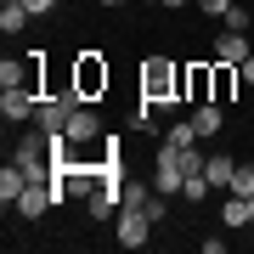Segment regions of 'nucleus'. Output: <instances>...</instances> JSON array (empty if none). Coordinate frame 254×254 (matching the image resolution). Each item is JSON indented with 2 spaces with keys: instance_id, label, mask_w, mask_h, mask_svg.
Listing matches in <instances>:
<instances>
[{
  "instance_id": "6",
  "label": "nucleus",
  "mask_w": 254,
  "mask_h": 254,
  "mask_svg": "<svg viewBox=\"0 0 254 254\" xmlns=\"http://www.w3.org/2000/svg\"><path fill=\"white\" fill-rule=\"evenodd\" d=\"M51 203H57V187H51V181H28V187H23V198L11 203V209H17L23 220H40Z\"/></svg>"
},
{
  "instance_id": "17",
  "label": "nucleus",
  "mask_w": 254,
  "mask_h": 254,
  "mask_svg": "<svg viewBox=\"0 0 254 254\" xmlns=\"http://www.w3.org/2000/svg\"><path fill=\"white\" fill-rule=\"evenodd\" d=\"M232 192H237V198L254 192V164H237V170H232Z\"/></svg>"
},
{
  "instance_id": "23",
  "label": "nucleus",
  "mask_w": 254,
  "mask_h": 254,
  "mask_svg": "<svg viewBox=\"0 0 254 254\" xmlns=\"http://www.w3.org/2000/svg\"><path fill=\"white\" fill-rule=\"evenodd\" d=\"M158 6H164V11H175V6H187V0H158Z\"/></svg>"
},
{
  "instance_id": "11",
  "label": "nucleus",
  "mask_w": 254,
  "mask_h": 254,
  "mask_svg": "<svg viewBox=\"0 0 254 254\" xmlns=\"http://www.w3.org/2000/svg\"><path fill=\"white\" fill-rule=\"evenodd\" d=\"M220 220H226L232 232H237V226H254V192H249V198H237V192H232L226 209H220Z\"/></svg>"
},
{
  "instance_id": "9",
  "label": "nucleus",
  "mask_w": 254,
  "mask_h": 254,
  "mask_svg": "<svg viewBox=\"0 0 254 254\" xmlns=\"http://www.w3.org/2000/svg\"><path fill=\"white\" fill-rule=\"evenodd\" d=\"M63 136H68L73 147H85V141H96V136H102V119H96L91 108H79V113H73L68 125H63Z\"/></svg>"
},
{
  "instance_id": "12",
  "label": "nucleus",
  "mask_w": 254,
  "mask_h": 254,
  "mask_svg": "<svg viewBox=\"0 0 254 254\" xmlns=\"http://www.w3.org/2000/svg\"><path fill=\"white\" fill-rule=\"evenodd\" d=\"M28 17H34V11H28V0H0V28H6V34H23Z\"/></svg>"
},
{
  "instance_id": "14",
  "label": "nucleus",
  "mask_w": 254,
  "mask_h": 254,
  "mask_svg": "<svg viewBox=\"0 0 254 254\" xmlns=\"http://www.w3.org/2000/svg\"><path fill=\"white\" fill-rule=\"evenodd\" d=\"M23 187H28V175L17 170V164H6V170H0V203H6V209H11V203H17V198H23Z\"/></svg>"
},
{
  "instance_id": "7",
  "label": "nucleus",
  "mask_w": 254,
  "mask_h": 254,
  "mask_svg": "<svg viewBox=\"0 0 254 254\" xmlns=\"http://www.w3.org/2000/svg\"><path fill=\"white\" fill-rule=\"evenodd\" d=\"M192 130H198V141L220 136V130H226V108H220V102H198V108H192Z\"/></svg>"
},
{
  "instance_id": "3",
  "label": "nucleus",
  "mask_w": 254,
  "mask_h": 254,
  "mask_svg": "<svg viewBox=\"0 0 254 254\" xmlns=\"http://www.w3.org/2000/svg\"><path fill=\"white\" fill-rule=\"evenodd\" d=\"M181 102H215V57L203 63H181Z\"/></svg>"
},
{
  "instance_id": "21",
  "label": "nucleus",
  "mask_w": 254,
  "mask_h": 254,
  "mask_svg": "<svg viewBox=\"0 0 254 254\" xmlns=\"http://www.w3.org/2000/svg\"><path fill=\"white\" fill-rule=\"evenodd\" d=\"M237 73H243V85H249V91H254V51L243 57V63H237Z\"/></svg>"
},
{
  "instance_id": "20",
  "label": "nucleus",
  "mask_w": 254,
  "mask_h": 254,
  "mask_svg": "<svg viewBox=\"0 0 254 254\" xmlns=\"http://www.w3.org/2000/svg\"><path fill=\"white\" fill-rule=\"evenodd\" d=\"M192 6L209 11V17H226V11H232V0H192Z\"/></svg>"
},
{
  "instance_id": "16",
  "label": "nucleus",
  "mask_w": 254,
  "mask_h": 254,
  "mask_svg": "<svg viewBox=\"0 0 254 254\" xmlns=\"http://www.w3.org/2000/svg\"><path fill=\"white\" fill-rule=\"evenodd\" d=\"M164 141H175V147H192V141H198L192 119H181V125H170V130H164Z\"/></svg>"
},
{
  "instance_id": "25",
  "label": "nucleus",
  "mask_w": 254,
  "mask_h": 254,
  "mask_svg": "<svg viewBox=\"0 0 254 254\" xmlns=\"http://www.w3.org/2000/svg\"><path fill=\"white\" fill-rule=\"evenodd\" d=\"M57 6H68V0H57Z\"/></svg>"
},
{
  "instance_id": "5",
  "label": "nucleus",
  "mask_w": 254,
  "mask_h": 254,
  "mask_svg": "<svg viewBox=\"0 0 254 254\" xmlns=\"http://www.w3.org/2000/svg\"><path fill=\"white\" fill-rule=\"evenodd\" d=\"M147 226H153V215H147V209L119 203V215H113V237H119L125 249H141V243H147Z\"/></svg>"
},
{
  "instance_id": "13",
  "label": "nucleus",
  "mask_w": 254,
  "mask_h": 254,
  "mask_svg": "<svg viewBox=\"0 0 254 254\" xmlns=\"http://www.w3.org/2000/svg\"><path fill=\"white\" fill-rule=\"evenodd\" d=\"M237 85H243V73H237L232 63H215V102H220V108L237 96Z\"/></svg>"
},
{
  "instance_id": "4",
  "label": "nucleus",
  "mask_w": 254,
  "mask_h": 254,
  "mask_svg": "<svg viewBox=\"0 0 254 254\" xmlns=\"http://www.w3.org/2000/svg\"><path fill=\"white\" fill-rule=\"evenodd\" d=\"M34 113H40V91L34 85H6L0 91V119L6 125H34Z\"/></svg>"
},
{
  "instance_id": "15",
  "label": "nucleus",
  "mask_w": 254,
  "mask_h": 254,
  "mask_svg": "<svg viewBox=\"0 0 254 254\" xmlns=\"http://www.w3.org/2000/svg\"><path fill=\"white\" fill-rule=\"evenodd\" d=\"M209 192H215V187H209V175H203V170H192V175H187V187H181V198H187V203H203Z\"/></svg>"
},
{
  "instance_id": "8",
  "label": "nucleus",
  "mask_w": 254,
  "mask_h": 254,
  "mask_svg": "<svg viewBox=\"0 0 254 254\" xmlns=\"http://www.w3.org/2000/svg\"><path fill=\"white\" fill-rule=\"evenodd\" d=\"M209 57H215V63H243V57H249V34H237V28H220V34H215V51H209Z\"/></svg>"
},
{
  "instance_id": "1",
  "label": "nucleus",
  "mask_w": 254,
  "mask_h": 254,
  "mask_svg": "<svg viewBox=\"0 0 254 254\" xmlns=\"http://www.w3.org/2000/svg\"><path fill=\"white\" fill-rule=\"evenodd\" d=\"M141 102L147 108H175V102H181V63L147 57L141 63Z\"/></svg>"
},
{
  "instance_id": "2",
  "label": "nucleus",
  "mask_w": 254,
  "mask_h": 254,
  "mask_svg": "<svg viewBox=\"0 0 254 254\" xmlns=\"http://www.w3.org/2000/svg\"><path fill=\"white\" fill-rule=\"evenodd\" d=\"M108 79H113V73H108V63H102L96 51H79V57H73V91H79L85 102L108 96Z\"/></svg>"
},
{
  "instance_id": "22",
  "label": "nucleus",
  "mask_w": 254,
  "mask_h": 254,
  "mask_svg": "<svg viewBox=\"0 0 254 254\" xmlns=\"http://www.w3.org/2000/svg\"><path fill=\"white\" fill-rule=\"evenodd\" d=\"M51 6H57V0H28V11H34V17H46Z\"/></svg>"
},
{
  "instance_id": "18",
  "label": "nucleus",
  "mask_w": 254,
  "mask_h": 254,
  "mask_svg": "<svg viewBox=\"0 0 254 254\" xmlns=\"http://www.w3.org/2000/svg\"><path fill=\"white\" fill-rule=\"evenodd\" d=\"M153 192H158L153 181H130V187H125V203H136V209H147V198H153Z\"/></svg>"
},
{
  "instance_id": "24",
  "label": "nucleus",
  "mask_w": 254,
  "mask_h": 254,
  "mask_svg": "<svg viewBox=\"0 0 254 254\" xmlns=\"http://www.w3.org/2000/svg\"><path fill=\"white\" fill-rule=\"evenodd\" d=\"M96 6H108V11H119V6H125V0H96Z\"/></svg>"
},
{
  "instance_id": "19",
  "label": "nucleus",
  "mask_w": 254,
  "mask_h": 254,
  "mask_svg": "<svg viewBox=\"0 0 254 254\" xmlns=\"http://www.w3.org/2000/svg\"><path fill=\"white\" fill-rule=\"evenodd\" d=\"M220 28H237V34H249V6H237V0H232V11L220 17Z\"/></svg>"
},
{
  "instance_id": "10",
  "label": "nucleus",
  "mask_w": 254,
  "mask_h": 254,
  "mask_svg": "<svg viewBox=\"0 0 254 254\" xmlns=\"http://www.w3.org/2000/svg\"><path fill=\"white\" fill-rule=\"evenodd\" d=\"M232 170H237V158H226V153H209V164H203V175H209L215 192H232Z\"/></svg>"
}]
</instances>
